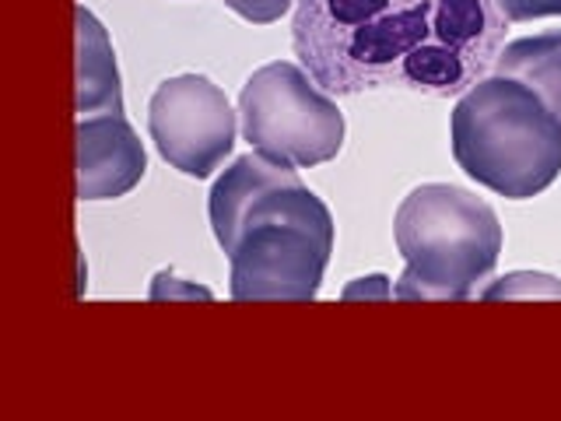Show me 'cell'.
<instances>
[{"mask_svg": "<svg viewBox=\"0 0 561 421\" xmlns=\"http://www.w3.org/2000/svg\"><path fill=\"white\" fill-rule=\"evenodd\" d=\"M505 25L495 0H298L291 46L333 99H449L491 75Z\"/></svg>", "mask_w": 561, "mask_h": 421, "instance_id": "cell-1", "label": "cell"}, {"mask_svg": "<svg viewBox=\"0 0 561 421\" xmlns=\"http://www.w3.org/2000/svg\"><path fill=\"white\" fill-rule=\"evenodd\" d=\"M393 239L403 274L393 298L408 303H463L478 298L502 257L495 207L456 183H421L400 201Z\"/></svg>", "mask_w": 561, "mask_h": 421, "instance_id": "cell-2", "label": "cell"}, {"mask_svg": "<svg viewBox=\"0 0 561 421\" xmlns=\"http://www.w3.org/2000/svg\"><path fill=\"white\" fill-rule=\"evenodd\" d=\"M449 145L456 166L505 201H530L561 175V120L534 88L502 75L456 99Z\"/></svg>", "mask_w": 561, "mask_h": 421, "instance_id": "cell-3", "label": "cell"}, {"mask_svg": "<svg viewBox=\"0 0 561 421\" xmlns=\"http://www.w3.org/2000/svg\"><path fill=\"white\" fill-rule=\"evenodd\" d=\"M239 130L253 151L295 169L323 166L344 148V113L302 64L271 60L239 92Z\"/></svg>", "mask_w": 561, "mask_h": 421, "instance_id": "cell-4", "label": "cell"}, {"mask_svg": "<svg viewBox=\"0 0 561 421\" xmlns=\"http://www.w3.org/2000/svg\"><path fill=\"white\" fill-rule=\"evenodd\" d=\"M333 228L263 221L228 250V292L239 303H309L320 295Z\"/></svg>", "mask_w": 561, "mask_h": 421, "instance_id": "cell-5", "label": "cell"}, {"mask_svg": "<svg viewBox=\"0 0 561 421\" xmlns=\"http://www.w3.org/2000/svg\"><path fill=\"white\" fill-rule=\"evenodd\" d=\"M148 137L172 169L207 180L236 148L239 113L210 78L175 75L148 102Z\"/></svg>", "mask_w": 561, "mask_h": 421, "instance_id": "cell-6", "label": "cell"}, {"mask_svg": "<svg viewBox=\"0 0 561 421\" xmlns=\"http://www.w3.org/2000/svg\"><path fill=\"white\" fill-rule=\"evenodd\" d=\"M207 215L225 257L245 228L263 221H306L316 228H333L330 207L302 183L298 169L274 162L260 151L239 155L218 175L207 197Z\"/></svg>", "mask_w": 561, "mask_h": 421, "instance_id": "cell-7", "label": "cell"}, {"mask_svg": "<svg viewBox=\"0 0 561 421\" xmlns=\"http://www.w3.org/2000/svg\"><path fill=\"white\" fill-rule=\"evenodd\" d=\"M148 155L123 113L78 116V197L116 201L145 180Z\"/></svg>", "mask_w": 561, "mask_h": 421, "instance_id": "cell-8", "label": "cell"}, {"mask_svg": "<svg viewBox=\"0 0 561 421\" xmlns=\"http://www.w3.org/2000/svg\"><path fill=\"white\" fill-rule=\"evenodd\" d=\"M123 113V81L110 32L84 4L78 8V116Z\"/></svg>", "mask_w": 561, "mask_h": 421, "instance_id": "cell-9", "label": "cell"}, {"mask_svg": "<svg viewBox=\"0 0 561 421\" xmlns=\"http://www.w3.org/2000/svg\"><path fill=\"white\" fill-rule=\"evenodd\" d=\"M491 75L513 78L548 102V110L561 120V29H548L537 35L505 43L495 57Z\"/></svg>", "mask_w": 561, "mask_h": 421, "instance_id": "cell-10", "label": "cell"}, {"mask_svg": "<svg viewBox=\"0 0 561 421\" xmlns=\"http://www.w3.org/2000/svg\"><path fill=\"white\" fill-rule=\"evenodd\" d=\"M478 298L484 303H495V298H561V281L537 271H513L505 277H491Z\"/></svg>", "mask_w": 561, "mask_h": 421, "instance_id": "cell-11", "label": "cell"}, {"mask_svg": "<svg viewBox=\"0 0 561 421\" xmlns=\"http://www.w3.org/2000/svg\"><path fill=\"white\" fill-rule=\"evenodd\" d=\"M298 0H225L228 11H236L239 18L253 25H271V22H280Z\"/></svg>", "mask_w": 561, "mask_h": 421, "instance_id": "cell-12", "label": "cell"}, {"mask_svg": "<svg viewBox=\"0 0 561 421\" xmlns=\"http://www.w3.org/2000/svg\"><path fill=\"white\" fill-rule=\"evenodd\" d=\"M495 8L513 25L537 22V18H561V0H495Z\"/></svg>", "mask_w": 561, "mask_h": 421, "instance_id": "cell-13", "label": "cell"}, {"mask_svg": "<svg viewBox=\"0 0 561 421\" xmlns=\"http://www.w3.org/2000/svg\"><path fill=\"white\" fill-rule=\"evenodd\" d=\"M341 298H393V285H390V277H382V274H373V277H358V281H351V285L341 292Z\"/></svg>", "mask_w": 561, "mask_h": 421, "instance_id": "cell-14", "label": "cell"}, {"mask_svg": "<svg viewBox=\"0 0 561 421\" xmlns=\"http://www.w3.org/2000/svg\"><path fill=\"white\" fill-rule=\"evenodd\" d=\"M175 277L162 274V277H154V288H151V298H165V295H175V292H183V295H201V298H210L207 288H180V285H172Z\"/></svg>", "mask_w": 561, "mask_h": 421, "instance_id": "cell-15", "label": "cell"}]
</instances>
